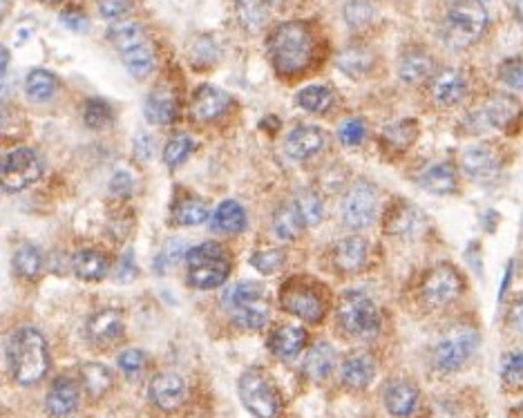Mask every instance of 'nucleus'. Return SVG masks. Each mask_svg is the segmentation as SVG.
<instances>
[{
    "label": "nucleus",
    "mask_w": 523,
    "mask_h": 418,
    "mask_svg": "<svg viewBox=\"0 0 523 418\" xmlns=\"http://www.w3.org/2000/svg\"><path fill=\"white\" fill-rule=\"evenodd\" d=\"M521 418H523V405H521Z\"/></svg>",
    "instance_id": "nucleus-64"
},
{
    "label": "nucleus",
    "mask_w": 523,
    "mask_h": 418,
    "mask_svg": "<svg viewBox=\"0 0 523 418\" xmlns=\"http://www.w3.org/2000/svg\"><path fill=\"white\" fill-rule=\"evenodd\" d=\"M340 376L342 382L351 389H364L376 376V360L364 351H354L342 360Z\"/></svg>",
    "instance_id": "nucleus-18"
},
{
    "label": "nucleus",
    "mask_w": 523,
    "mask_h": 418,
    "mask_svg": "<svg viewBox=\"0 0 523 418\" xmlns=\"http://www.w3.org/2000/svg\"><path fill=\"white\" fill-rule=\"evenodd\" d=\"M262 298H265V289H262V284L240 283V284H233V287L224 293L222 300L224 305H226V309L233 311L237 309V307L249 305V302L262 300Z\"/></svg>",
    "instance_id": "nucleus-40"
},
{
    "label": "nucleus",
    "mask_w": 523,
    "mask_h": 418,
    "mask_svg": "<svg viewBox=\"0 0 523 418\" xmlns=\"http://www.w3.org/2000/svg\"><path fill=\"white\" fill-rule=\"evenodd\" d=\"M284 262L282 250H259L250 258V264L257 268L259 273H275Z\"/></svg>",
    "instance_id": "nucleus-52"
},
{
    "label": "nucleus",
    "mask_w": 523,
    "mask_h": 418,
    "mask_svg": "<svg viewBox=\"0 0 523 418\" xmlns=\"http://www.w3.org/2000/svg\"><path fill=\"white\" fill-rule=\"evenodd\" d=\"M364 135H367V126H364V121L360 117L347 119V121L340 126V130H338L340 142L345 143V146H349V148H354V146H358V143H363Z\"/></svg>",
    "instance_id": "nucleus-50"
},
{
    "label": "nucleus",
    "mask_w": 523,
    "mask_h": 418,
    "mask_svg": "<svg viewBox=\"0 0 523 418\" xmlns=\"http://www.w3.org/2000/svg\"><path fill=\"white\" fill-rule=\"evenodd\" d=\"M133 177L127 173H123V170H118V173H114L112 182H110V191H112V195L117 197H127L130 193H133Z\"/></svg>",
    "instance_id": "nucleus-54"
},
{
    "label": "nucleus",
    "mask_w": 523,
    "mask_h": 418,
    "mask_svg": "<svg viewBox=\"0 0 523 418\" xmlns=\"http://www.w3.org/2000/svg\"><path fill=\"white\" fill-rule=\"evenodd\" d=\"M461 166L468 177L483 182V179H492L499 170V157L492 148L487 146H472L463 152L461 157Z\"/></svg>",
    "instance_id": "nucleus-19"
},
{
    "label": "nucleus",
    "mask_w": 523,
    "mask_h": 418,
    "mask_svg": "<svg viewBox=\"0 0 523 418\" xmlns=\"http://www.w3.org/2000/svg\"><path fill=\"white\" fill-rule=\"evenodd\" d=\"M306 342V332L296 324H284V327L275 329L269 338V349L274 351L278 358L291 360L302 351Z\"/></svg>",
    "instance_id": "nucleus-23"
},
{
    "label": "nucleus",
    "mask_w": 523,
    "mask_h": 418,
    "mask_svg": "<svg viewBox=\"0 0 523 418\" xmlns=\"http://www.w3.org/2000/svg\"><path fill=\"white\" fill-rule=\"evenodd\" d=\"M7 363L19 385L32 387L41 382L50 369V356L43 333L34 327L16 329L7 342Z\"/></svg>",
    "instance_id": "nucleus-2"
},
{
    "label": "nucleus",
    "mask_w": 523,
    "mask_h": 418,
    "mask_svg": "<svg viewBox=\"0 0 523 418\" xmlns=\"http://www.w3.org/2000/svg\"><path fill=\"white\" fill-rule=\"evenodd\" d=\"M265 3H269V5H282L284 0H265Z\"/></svg>",
    "instance_id": "nucleus-62"
},
{
    "label": "nucleus",
    "mask_w": 523,
    "mask_h": 418,
    "mask_svg": "<svg viewBox=\"0 0 523 418\" xmlns=\"http://www.w3.org/2000/svg\"><path fill=\"white\" fill-rule=\"evenodd\" d=\"M432 70H434L432 56L425 54V52L421 50H412L401 59V65H398V77H401L405 83H410V86H414V83H423L425 78L432 74Z\"/></svg>",
    "instance_id": "nucleus-28"
},
{
    "label": "nucleus",
    "mask_w": 523,
    "mask_h": 418,
    "mask_svg": "<svg viewBox=\"0 0 523 418\" xmlns=\"http://www.w3.org/2000/svg\"><path fill=\"white\" fill-rule=\"evenodd\" d=\"M78 405V385L68 376H61L52 382L47 391L45 407L52 416H69Z\"/></svg>",
    "instance_id": "nucleus-20"
},
{
    "label": "nucleus",
    "mask_w": 523,
    "mask_h": 418,
    "mask_svg": "<svg viewBox=\"0 0 523 418\" xmlns=\"http://www.w3.org/2000/svg\"><path fill=\"white\" fill-rule=\"evenodd\" d=\"M219 258H226V255H224L222 246L215 244V242H204V244L192 246V249L186 253L188 266H197V264H204V262H210V259H219Z\"/></svg>",
    "instance_id": "nucleus-51"
},
{
    "label": "nucleus",
    "mask_w": 523,
    "mask_h": 418,
    "mask_svg": "<svg viewBox=\"0 0 523 418\" xmlns=\"http://www.w3.org/2000/svg\"><path fill=\"white\" fill-rule=\"evenodd\" d=\"M434 418H454V412L450 409V405H438L432 412Z\"/></svg>",
    "instance_id": "nucleus-59"
},
{
    "label": "nucleus",
    "mask_w": 523,
    "mask_h": 418,
    "mask_svg": "<svg viewBox=\"0 0 523 418\" xmlns=\"http://www.w3.org/2000/svg\"><path fill=\"white\" fill-rule=\"evenodd\" d=\"M14 268L25 280H34L43 271V253L38 246L23 244L14 250Z\"/></svg>",
    "instance_id": "nucleus-38"
},
{
    "label": "nucleus",
    "mask_w": 523,
    "mask_h": 418,
    "mask_svg": "<svg viewBox=\"0 0 523 418\" xmlns=\"http://www.w3.org/2000/svg\"><path fill=\"white\" fill-rule=\"evenodd\" d=\"M373 7L369 0H347L345 5V20L351 28H364L372 23Z\"/></svg>",
    "instance_id": "nucleus-48"
},
{
    "label": "nucleus",
    "mask_w": 523,
    "mask_h": 418,
    "mask_svg": "<svg viewBox=\"0 0 523 418\" xmlns=\"http://www.w3.org/2000/svg\"><path fill=\"white\" fill-rule=\"evenodd\" d=\"M298 105H300L302 110H306V112L324 114L333 105L331 87L323 86V83L305 87V90H300V94H298Z\"/></svg>",
    "instance_id": "nucleus-39"
},
{
    "label": "nucleus",
    "mask_w": 523,
    "mask_h": 418,
    "mask_svg": "<svg viewBox=\"0 0 523 418\" xmlns=\"http://www.w3.org/2000/svg\"><path fill=\"white\" fill-rule=\"evenodd\" d=\"M510 324H512L517 332L523 333V298H519L512 307H510Z\"/></svg>",
    "instance_id": "nucleus-58"
},
{
    "label": "nucleus",
    "mask_w": 523,
    "mask_h": 418,
    "mask_svg": "<svg viewBox=\"0 0 523 418\" xmlns=\"http://www.w3.org/2000/svg\"><path fill=\"white\" fill-rule=\"evenodd\" d=\"M324 143H327V135H324L320 127L298 126L289 132L284 148H287V155L291 157V160L302 161V160H309V157L318 155V152L324 148Z\"/></svg>",
    "instance_id": "nucleus-13"
},
{
    "label": "nucleus",
    "mask_w": 523,
    "mask_h": 418,
    "mask_svg": "<svg viewBox=\"0 0 523 418\" xmlns=\"http://www.w3.org/2000/svg\"><path fill=\"white\" fill-rule=\"evenodd\" d=\"M146 119L155 126H170L179 114L177 96L168 87H155L143 103Z\"/></svg>",
    "instance_id": "nucleus-17"
},
{
    "label": "nucleus",
    "mask_w": 523,
    "mask_h": 418,
    "mask_svg": "<svg viewBox=\"0 0 523 418\" xmlns=\"http://www.w3.org/2000/svg\"><path fill=\"white\" fill-rule=\"evenodd\" d=\"M282 307L289 314L306 320V323H318L324 316V302L318 289H314L306 283L291 280L282 289Z\"/></svg>",
    "instance_id": "nucleus-11"
},
{
    "label": "nucleus",
    "mask_w": 523,
    "mask_h": 418,
    "mask_svg": "<svg viewBox=\"0 0 523 418\" xmlns=\"http://www.w3.org/2000/svg\"><path fill=\"white\" fill-rule=\"evenodd\" d=\"M240 398L253 416L257 418H275L280 412V396L275 391L274 382L259 372L249 369L240 378Z\"/></svg>",
    "instance_id": "nucleus-6"
},
{
    "label": "nucleus",
    "mask_w": 523,
    "mask_h": 418,
    "mask_svg": "<svg viewBox=\"0 0 523 418\" xmlns=\"http://www.w3.org/2000/svg\"><path fill=\"white\" fill-rule=\"evenodd\" d=\"M206 219H208V206H206V201L192 200V197L182 201L175 210V222L182 224V226H197Z\"/></svg>",
    "instance_id": "nucleus-41"
},
{
    "label": "nucleus",
    "mask_w": 523,
    "mask_h": 418,
    "mask_svg": "<svg viewBox=\"0 0 523 418\" xmlns=\"http://www.w3.org/2000/svg\"><path fill=\"white\" fill-rule=\"evenodd\" d=\"M184 396H186V382L179 373H157L151 382V400L159 409L173 412L182 405Z\"/></svg>",
    "instance_id": "nucleus-14"
},
{
    "label": "nucleus",
    "mask_w": 523,
    "mask_h": 418,
    "mask_svg": "<svg viewBox=\"0 0 523 418\" xmlns=\"http://www.w3.org/2000/svg\"><path fill=\"white\" fill-rule=\"evenodd\" d=\"M192 148H195V143H192V139L188 135L173 136V139L166 143V151H164L166 166H168V168H177V166L184 164V160L191 155Z\"/></svg>",
    "instance_id": "nucleus-42"
},
{
    "label": "nucleus",
    "mask_w": 523,
    "mask_h": 418,
    "mask_svg": "<svg viewBox=\"0 0 523 418\" xmlns=\"http://www.w3.org/2000/svg\"><path fill=\"white\" fill-rule=\"evenodd\" d=\"M385 407L391 416L407 418L419 407V389L407 381H394L385 387Z\"/></svg>",
    "instance_id": "nucleus-16"
},
{
    "label": "nucleus",
    "mask_w": 523,
    "mask_h": 418,
    "mask_svg": "<svg viewBox=\"0 0 523 418\" xmlns=\"http://www.w3.org/2000/svg\"><path fill=\"white\" fill-rule=\"evenodd\" d=\"M487 29V10L481 0H454L443 19V41L452 50L474 45Z\"/></svg>",
    "instance_id": "nucleus-3"
},
{
    "label": "nucleus",
    "mask_w": 523,
    "mask_h": 418,
    "mask_svg": "<svg viewBox=\"0 0 523 418\" xmlns=\"http://www.w3.org/2000/svg\"><path fill=\"white\" fill-rule=\"evenodd\" d=\"M59 90V81L47 70H32L25 78V92L32 101H50Z\"/></svg>",
    "instance_id": "nucleus-37"
},
{
    "label": "nucleus",
    "mask_w": 523,
    "mask_h": 418,
    "mask_svg": "<svg viewBox=\"0 0 523 418\" xmlns=\"http://www.w3.org/2000/svg\"><path fill=\"white\" fill-rule=\"evenodd\" d=\"M416 135H419V126H416L414 119H403V121L391 123L382 132V142L391 148V151H407L412 143L416 142Z\"/></svg>",
    "instance_id": "nucleus-36"
},
{
    "label": "nucleus",
    "mask_w": 523,
    "mask_h": 418,
    "mask_svg": "<svg viewBox=\"0 0 523 418\" xmlns=\"http://www.w3.org/2000/svg\"><path fill=\"white\" fill-rule=\"evenodd\" d=\"M43 3H50V5H59V3H63V0H43Z\"/></svg>",
    "instance_id": "nucleus-63"
},
{
    "label": "nucleus",
    "mask_w": 523,
    "mask_h": 418,
    "mask_svg": "<svg viewBox=\"0 0 523 418\" xmlns=\"http://www.w3.org/2000/svg\"><path fill=\"white\" fill-rule=\"evenodd\" d=\"M7 70H10V52L7 47H3V74H7Z\"/></svg>",
    "instance_id": "nucleus-61"
},
{
    "label": "nucleus",
    "mask_w": 523,
    "mask_h": 418,
    "mask_svg": "<svg viewBox=\"0 0 523 418\" xmlns=\"http://www.w3.org/2000/svg\"><path fill=\"white\" fill-rule=\"evenodd\" d=\"M423 228V215L414 204L396 201L385 215V231L391 235H416Z\"/></svg>",
    "instance_id": "nucleus-15"
},
{
    "label": "nucleus",
    "mask_w": 523,
    "mask_h": 418,
    "mask_svg": "<svg viewBox=\"0 0 523 418\" xmlns=\"http://www.w3.org/2000/svg\"><path fill=\"white\" fill-rule=\"evenodd\" d=\"M133 0H99V12L103 19H118L126 12H130Z\"/></svg>",
    "instance_id": "nucleus-53"
},
{
    "label": "nucleus",
    "mask_w": 523,
    "mask_h": 418,
    "mask_svg": "<svg viewBox=\"0 0 523 418\" xmlns=\"http://www.w3.org/2000/svg\"><path fill=\"white\" fill-rule=\"evenodd\" d=\"M87 338L99 345H108V342L117 340L123 332V316L117 309H101L90 316L87 320Z\"/></svg>",
    "instance_id": "nucleus-22"
},
{
    "label": "nucleus",
    "mask_w": 523,
    "mask_h": 418,
    "mask_svg": "<svg viewBox=\"0 0 523 418\" xmlns=\"http://www.w3.org/2000/svg\"><path fill=\"white\" fill-rule=\"evenodd\" d=\"M244 226H246V213L237 201L226 200L217 206V210H215L213 215L215 231L233 235V233L244 231Z\"/></svg>",
    "instance_id": "nucleus-33"
},
{
    "label": "nucleus",
    "mask_w": 523,
    "mask_h": 418,
    "mask_svg": "<svg viewBox=\"0 0 523 418\" xmlns=\"http://www.w3.org/2000/svg\"><path fill=\"white\" fill-rule=\"evenodd\" d=\"M296 206L306 224H320V219L324 217V204L315 193L302 191L300 195H298Z\"/></svg>",
    "instance_id": "nucleus-43"
},
{
    "label": "nucleus",
    "mask_w": 523,
    "mask_h": 418,
    "mask_svg": "<svg viewBox=\"0 0 523 418\" xmlns=\"http://www.w3.org/2000/svg\"><path fill=\"white\" fill-rule=\"evenodd\" d=\"M83 121L90 127H105L112 121V108L103 99H90L83 108Z\"/></svg>",
    "instance_id": "nucleus-45"
},
{
    "label": "nucleus",
    "mask_w": 523,
    "mask_h": 418,
    "mask_svg": "<svg viewBox=\"0 0 523 418\" xmlns=\"http://www.w3.org/2000/svg\"><path fill=\"white\" fill-rule=\"evenodd\" d=\"M463 280L452 264H438L425 275L423 300L429 307H445L461 296Z\"/></svg>",
    "instance_id": "nucleus-10"
},
{
    "label": "nucleus",
    "mask_w": 523,
    "mask_h": 418,
    "mask_svg": "<svg viewBox=\"0 0 523 418\" xmlns=\"http://www.w3.org/2000/svg\"><path fill=\"white\" fill-rule=\"evenodd\" d=\"M108 37L112 45L117 47L118 56L126 63L127 72L135 78H146L155 68V54L148 43L146 32L139 23L133 20H123V23L112 25L108 29Z\"/></svg>",
    "instance_id": "nucleus-4"
},
{
    "label": "nucleus",
    "mask_w": 523,
    "mask_h": 418,
    "mask_svg": "<svg viewBox=\"0 0 523 418\" xmlns=\"http://www.w3.org/2000/svg\"><path fill=\"white\" fill-rule=\"evenodd\" d=\"M302 228H305V219H302L298 206H280L274 215V231L282 242H291L300 237Z\"/></svg>",
    "instance_id": "nucleus-35"
},
{
    "label": "nucleus",
    "mask_w": 523,
    "mask_h": 418,
    "mask_svg": "<svg viewBox=\"0 0 523 418\" xmlns=\"http://www.w3.org/2000/svg\"><path fill=\"white\" fill-rule=\"evenodd\" d=\"M486 121L490 123V127H501V130H508L512 123L519 121L521 117V105L514 96L510 94H494L486 101V108L481 110Z\"/></svg>",
    "instance_id": "nucleus-21"
},
{
    "label": "nucleus",
    "mask_w": 523,
    "mask_h": 418,
    "mask_svg": "<svg viewBox=\"0 0 523 418\" xmlns=\"http://www.w3.org/2000/svg\"><path fill=\"white\" fill-rule=\"evenodd\" d=\"M514 14H517L519 25L523 28V0H517V3H514Z\"/></svg>",
    "instance_id": "nucleus-60"
},
{
    "label": "nucleus",
    "mask_w": 523,
    "mask_h": 418,
    "mask_svg": "<svg viewBox=\"0 0 523 418\" xmlns=\"http://www.w3.org/2000/svg\"><path fill=\"white\" fill-rule=\"evenodd\" d=\"M231 105V94L215 86H201L192 92L191 114L195 121H213L222 117Z\"/></svg>",
    "instance_id": "nucleus-12"
},
{
    "label": "nucleus",
    "mask_w": 523,
    "mask_h": 418,
    "mask_svg": "<svg viewBox=\"0 0 523 418\" xmlns=\"http://www.w3.org/2000/svg\"><path fill=\"white\" fill-rule=\"evenodd\" d=\"M135 273H137V268H135L133 253L123 255L121 262H118L117 273H114V277H117V283H130V280L135 277Z\"/></svg>",
    "instance_id": "nucleus-57"
},
{
    "label": "nucleus",
    "mask_w": 523,
    "mask_h": 418,
    "mask_svg": "<svg viewBox=\"0 0 523 418\" xmlns=\"http://www.w3.org/2000/svg\"><path fill=\"white\" fill-rule=\"evenodd\" d=\"M434 99L438 101L441 105H456L463 101V96L468 94V81H465L463 74L459 70H445L437 77L432 87Z\"/></svg>",
    "instance_id": "nucleus-24"
},
{
    "label": "nucleus",
    "mask_w": 523,
    "mask_h": 418,
    "mask_svg": "<svg viewBox=\"0 0 523 418\" xmlns=\"http://www.w3.org/2000/svg\"><path fill=\"white\" fill-rule=\"evenodd\" d=\"M228 273H231V264H228L226 258H219L197 264V266H188V280H191L192 287L206 291V289H215L226 283Z\"/></svg>",
    "instance_id": "nucleus-25"
},
{
    "label": "nucleus",
    "mask_w": 523,
    "mask_h": 418,
    "mask_svg": "<svg viewBox=\"0 0 523 418\" xmlns=\"http://www.w3.org/2000/svg\"><path fill=\"white\" fill-rule=\"evenodd\" d=\"M72 266L77 277H81L86 283H99L108 275V255L94 249L78 250L72 259Z\"/></svg>",
    "instance_id": "nucleus-27"
},
{
    "label": "nucleus",
    "mask_w": 523,
    "mask_h": 418,
    "mask_svg": "<svg viewBox=\"0 0 523 418\" xmlns=\"http://www.w3.org/2000/svg\"><path fill=\"white\" fill-rule=\"evenodd\" d=\"M237 16L244 28L257 29L265 23V0H237Z\"/></svg>",
    "instance_id": "nucleus-44"
},
{
    "label": "nucleus",
    "mask_w": 523,
    "mask_h": 418,
    "mask_svg": "<svg viewBox=\"0 0 523 418\" xmlns=\"http://www.w3.org/2000/svg\"><path fill=\"white\" fill-rule=\"evenodd\" d=\"M43 173L41 157L29 148L10 152L3 161V188L7 193H19L37 182Z\"/></svg>",
    "instance_id": "nucleus-9"
},
{
    "label": "nucleus",
    "mask_w": 523,
    "mask_h": 418,
    "mask_svg": "<svg viewBox=\"0 0 523 418\" xmlns=\"http://www.w3.org/2000/svg\"><path fill=\"white\" fill-rule=\"evenodd\" d=\"M376 210L378 191L373 184L364 182V179L355 182L342 200V219L347 226L355 228V231L372 226V222L376 219Z\"/></svg>",
    "instance_id": "nucleus-8"
},
{
    "label": "nucleus",
    "mask_w": 523,
    "mask_h": 418,
    "mask_svg": "<svg viewBox=\"0 0 523 418\" xmlns=\"http://www.w3.org/2000/svg\"><path fill=\"white\" fill-rule=\"evenodd\" d=\"M269 305L265 302V298L262 300H255V302H249V305L244 307H237V309L231 311L233 316V323L237 324V327L246 329V332H255V329H262L266 323H269Z\"/></svg>",
    "instance_id": "nucleus-34"
},
{
    "label": "nucleus",
    "mask_w": 523,
    "mask_h": 418,
    "mask_svg": "<svg viewBox=\"0 0 523 418\" xmlns=\"http://www.w3.org/2000/svg\"><path fill=\"white\" fill-rule=\"evenodd\" d=\"M501 378H503L508 385H521L523 382V349L508 351V354L501 358Z\"/></svg>",
    "instance_id": "nucleus-46"
},
{
    "label": "nucleus",
    "mask_w": 523,
    "mask_h": 418,
    "mask_svg": "<svg viewBox=\"0 0 523 418\" xmlns=\"http://www.w3.org/2000/svg\"><path fill=\"white\" fill-rule=\"evenodd\" d=\"M314 34L309 25L300 20L278 25L269 37V56L274 61V68L287 77L305 72L314 59Z\"/></svg>",
    "instance_id": "nucleus-1"
},
{
    "label": "nucleus",
    "mask_w": 523,
    "mask_h": 418,
    "mask_svg": "<svg viewBox=\"0 0 523 418\" xmlns=\"http://www.w3.org/2000/svg\"><path fill=\"white\" fill-rule=\"evenodd\" d=\"M152 152H155V142H152L151 135H137V139H135V155L139 157L142 161H148L152 157Z\"/></svg>",
    "instance_id": "nucleus-56"
},
{
    "label": "nucleus",
    "mask_w": 523,
    "mask_h": 418,
    "mask_svg": "<svg viewBox=\"0 0 523 418\" xmlns=\"http://www.w3.org/2000/svg\"><path fill=\"white\" fill-rule=\"evenodd\" d=\"M499 78L510 87V90L523 92V59H505L499 65Z\"/></svg>",
    "instance_id": "nucleus-49"
},
{
    "label": "nucleus",
    "mask_w": 523,
    "mask_h": 418,
    "mask_svg": "<svg viewBox=\"0 0 523 418\" xmlns=\"http://www.w3.org/2000/svg\"><path fill=\"white\" fill-rule=\"evenodd\" d=\"M421 186L434 195H452L459 188L456 170L452 164H437L421 177Z\"/></svg>",
    "instance_id": "nucleus-29"
},
{
    "label": "nucleus",
    "mask_w": 523,
    "mask_h": 418,
    "mask_svg": "<svg viewBox=\"0 0 523 418\" xmlns=\"http://www.w3.org/2000/svg\"><path fill=\"white\" fill-rule=\"evenodd\" d=\"M146 363H148V358L142 349H126V351H121L117 358L118 369H121L123 376L126 378L142 376V372L146 369Z\"/></svg>",
    "instance_id": "nucleus-47"
},
{
    "label": "nucleus",
    "mask_w": 523,
    "mask_h": 418,
    "mask_svg": "<svg viewBox=\"0 0 523 418\" xmlns=\"http://www.w3.org/2000/svg\"><path fill=\"white\" fill-rule=\"evenodd\" d=\"M338 68L351 78H360L373 68V54L364 45H347L338 54Z\"/></svg>",
    "instance_id": "nucleus-30"
},
{
    "label": "nucleus",
    "mask_w": 523,
    "mask_h": 418,
    "mask_svg": "<svg viewBox=\"0 0 523 418\" xmlns=\"http://www.w3.org/2000/svg\"><path fill=\"white\" fill-rule=\"evenodd\" d=\"M478 347V333L470 327H456L441 338L434 349V363L441 372H456L463 367Z\"/></svg>",
    "instance_id": "nucleus-7"
},
{
    "label": "nucleus",
    "mask_w": 523,
    "mask_h": 418,
    "mask_svg": "<svg viewBox=\"0 0 523 418\" xmlns=\"http://www.w3.org/2000/svg\"><path fill=\"white\" fill-rule=\"evenodd\" d=\"M338 320L349 336L363 338V340H372L380 332V311L367 296L358 291H349L340 298Z\"/></svg>",
    "instance_id": "nucleus-5"
},
{
    "label": "nucleus",
    "mask_w": 523,
    "mask_h": 418,
    "mask_svg": "<svg viewBox=\"0 0 523 418\" xmlns=\"http://www.w3.org/2000/svg\"><path fill=\"white\" fill-rule=\"evenodd\" d=\"M81 382L90 398H101L112 387V372L101 363H87L81 367Z\"/></svg>",
    "instance_id": "nucleus-32"
},
{
    "label": "nucleus",
    "mask_w": 523,
    "mask_h": 418,
    "mask_svg": "<svg viewBox=\"0 0 523 418\" xmlns=\"http://www.w3.org/2000/svg\"><path fill=\"white\" fill-rule=\"evenodd\" d=\"M333 363H336V351L329 342H315L305 358V372L315 381H323L331 373Z\"/></svg>",
    "instance_id": "nucleus-31"
},
{
    "label": "nucleus",
    "mask_w": 523,
    "mask_h": 418,
    "mask_svg": "<svg viewBox=\"0 0 523 418\" xmlns=\"http://www.w3.org/2000/svg\"><path fill=\"white\" fill-rule=\"evenodd\" d=\"M367 242L363 240V237L354 235V237H345V240H340L336 244V249H333V259H336L338 268L340 271H360V268L364 266V262H367Z\"/></svg>",
    "instance_id": "nucleus-26"
},
{
    "label": "nucleus",
    "mask_w": 523,
    "mask_h": 418,
    "mask_svg": "<svg viewBox=\"0 0 523 418\" xmlns=\"http://www.w3.org/2000/svg\"><path fill=\"white\" fill-rule=\"evenodd\" d=\"M61 20H63L65 28L74 29V32H83V29L87 28V16L83 14L81 10H77V7H72V10H65L63 14H61Z\"/></svg>",
    "instance_id": "nucleus-55"
}]
</instances>
